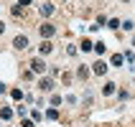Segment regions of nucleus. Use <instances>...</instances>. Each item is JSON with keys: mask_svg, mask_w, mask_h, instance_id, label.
I'll return each mask as SVG.
<instances>
[{"mask_svg": "<svg viewBox=\"0 0 135 127\" xmlns=\"http://www.w3.org/2000/svg\"><path fill=\"white\" fill-rule=\"evenodd\" d=\"M46 69H49V66H46L44 59H33V61H31V71H33V74H44Z\"/></svg>", "mask_w": 135, "mask_h": 127, "instance_id": "nucleus-1", "label": "nucleus"}, {"mask_svg": "<svg viewBox=\"0 0 135 127\" xmlns=\"http://www.w3.org/2000/svg\"><path fill=\"white\" fill-rule=\"evenodd\" d=\"M38 33H41L44 38H51L54 33H56V28H54L51 23H41V26H38Z\"/></svg>", "mask_w": 135, "mask_h": 127, "instance_id": "nucleus-2", "label": "nucleus"}, {"mask_svg": "<svg viewBox=\"0 0 135 127\" xmlns=\"http://www.w3.org/2000/svg\"><path fill=\"white\" fill-rule=\"evenodd\" d=\"M13 46L18 48V51H23V48H28V36H15Z\"/></svg>", "mask_w": 135, "mask_h": 127, "instance_id": "nucleus-3", "label": "nucleus"}, {"mask_svg": "<svg viewBox=\"0 0 135 127\" xmlns=\"http://www.w3.org/2000/svg\"><path fill=\"white\" fill-rule=\"evenodd\" d=\"M38 89L41 92H51L54 89V79H41V82H38Z\"/></svg>", "mask_w": 135, "mask_h": 127, "instance_id": "nucleus-4", "label": "nucleus"}, {"mask_svg": "<svg viewBox=\"0 0 135 127\" xmlns=\"http://www.w3.org/2000/svg\"><path fill=\"white\" fill-rule=\"evenodd\" d=\"M94 74H99V76L107 74V64L105 61H97V64H94Z\"/></svg>", "mask_w": 135, "mask_h": 127, "instance_id": "nucleus-5", "label": "nucleus"}, {"mask_svg": "<svg viewBox=\"0 0 135 127\" xmlns=\"http://www.w3.org/2000/svg\"><path fill=\"white\" fill-rule=\"evenodd\" d=\"M10 117H13V109L3 107V109H0V120H10Z\"/></svg>", "mask_w": 135, "mask_h": 127, "instance_id": "nucleus-6", "label": "nucleus"}, {"mask_svg": "<svg viewBox=\"0 0 135 127\" xmlns=\"http://www.w3.org/2000/svg\"><path fill=\"white\" fill-rule=\"evenodd\" d=\"M38 48H41V53H51V51H54V46L49 43V41H44V43L38 46Z\"/></svg>", "mask_w": 135, "mask_h": 127, "instance_id": "nucleus-7", "label": "nucleus"}, {"mask_svg": "<svg viewBox=\"0 0 135 127\" xmlns=\"http://www.w3.org/2000/svg\"><path fill=\"white\" fill-rule=\"evenodd\" d=\"M51 13H54V5L44 3V5H41V15H51Z\"/></svg>", "mask_w": 135, "mask_h": 127, "instance_id": "nucleus-8", "label": "nucleus"}, {"mask_svg": "<svg viewBox=\"0 0 135 127\" xmlns=\"http://www.w3.org/2000/svg\"><path fill=\"white\" fill-rule=\"evenodd\" d=\"M46 117H49V120H59V109H56V107H51V109L46 112Z\"/></svg>", "mask_w": 135, "mask_h": 127, "instance_id": "nucleus-9", "label": "nucleus"}, {"mask_svg": "<svg viewBox=\"0 0 135 127\" xmlns=\"http://www.w3.org/2000/svg\"><path fill=\"white\" fill-rule=\"evenodd\" d=\"M92 48H94V43H92L89 38H84L82 41V51H92Z\"/></svg>", "mask_w": 135, "mask_h": 127, "instance_id": "nucleus-10", "label": "nucleus"}, {"mask_svg": "<svg viewBox=\"0 0 135 127\" xmlns=\"http://www.w3.org/2000/svg\"><path fill=\"white\" fill-rule=\"evenodd\" d=\"M122 61H125V56H122V53H115L112 56V66H120Z\"/></svg>", "mask_w": 135, "mask_h": 127, "instance_id": "nucleus-11", "label": "nucleus"}, {"mask_svg": "<svg viewBox=\"0 0 135 127\" xmlns=\"http://www.w3.org/2000/svg\"><path fill=\"white\" fill-rule=\"evenodd\" d=\"M115 87H117V84H105V89H102V94H115Z\"/></svg>", "mask_w": 135, "mask_h": 127, "instance_id": "nucleus-12", "label": "nucleus"}, {"mask_svg": "<svg viewBox=\"0 0 135 127\" xmlns=\"http://www.w3.org/2000/svg\"><path fill=\"white\" fill-rule=\"evenodd\" d=\"M87 74H89V71H87L84 66H79V69H76V76H79V79H87Z\"/></svg>", "mask_w": 135, "mask_h": 127, "instance_id": "nucleus-13", "label": "nucleus"}, {"mask_svg": "<svg viewBox=\"0 0 135 127\" xmlns=\"http://www.w3.org/2000/svg\"><path fill=\"white\" fill-rule=\"evenodd\" d=\"M107 26H110V28H112V31H117V28H120V26H122V23H120V21H117V18H112V21L107 23Z\"/></svg>", "mask_w": 135, "mask_h": 127, "instance_id": "nucleus-14", "label": "nucleus"}, {"mask_svg": "<svg viewBox=\"0 0 135 127\" xmlns=\"http://www.w3.org/2000/svg\"><path fill=\"white\" fill-rule=\"evenodd\" d=\"M10 97L13 99H23V92L21 89H10Z\"/></svg>", "mask_w": 135, "mask_h": 127, "instance_id": "nucleus-15", "label": "nucleus"}, {"mask_svg": "<svg viewBox=\"0 0 135 127\" xmlns=\"http://www.w3.org/2000/svg\"><path fill=\"white\" fill-rule=\"evenodd\" d=\"M94 51H97V53H105V43H102V41H99V43H94Z\"/></svg>", "mask_w": 135, "mask_h": 127, "instance_id": "nucleus-16", "label": "nucleus"}, {"mask_svg": "<svg viewBox=\"0 0 135 127\" xmlns=\"http://www.w3.org/2000/svg\"><path fill=\"white\" fill-rule=\"evenodd\" d=\"M122 28H125V31H133L135 23H133V21H125V23H122Z\"/></svg>", "mask_w": 135, "mask_h": 127, "instance_id": "nucleus-17", "label": "nucleus"}, {"mask_svg": "<svg viewBox=\"0 0 135 127\" xmlns=\"http://www.w3.org/2000/svg\"><path fill=\"white\" fill-rule=\"evenodd\" d=\"M21 127H33V122H31V120H23V122H21Z\"/></svg>", "mask_w": 135, "mask_h": 127, "instance_id": "nucleus-18", "label": "nucleus"}, {"mask_svg": "<svg viewBox=\"0 0 135 127\" xmlns=\"http://www.w3.org/2000/svg\"><path fill=\"white\" fill-rule=\"evenodd\" d=\"M28 3H31V0H18V5H21V8H23V5H28Z\"/></svg>", "mask_w": 135, "mask_h": 127, "instance_id": "nucleus-19", "label": "nucleus"}, {"mask_svg": "<svg viewBox=\"0 0 135 127\" xmlns=\"http://www.w3.org/2000/svg\"><path fill=\"white\" fill-rule=\"evenodd\" d=\"M8 89V87H5V84H0V94H3V92H5Z\"/></svg>", "mask_w": 135, "mask_h": 127, "instance_id": "nucleus-20", "label": "nucleus"}, {"mask_svg": "<svg viewBox=\"0 0 135 127\" xmlns=\"http://www.w3.org/2000/svg\"><path fill=\"white\" fill-rule=\"evenodd\" d=\"M3 31H5V23H3V21H0V33H3Z\"/></svg>", "mask_w": 135, "mask_h": 127, "instance_id": "nucleus-21", "label": "nucleus"}, {"mask_svg": "<svg viewBox=\"0 0 135 127\" xmlns=\"http://www.w3.org/2000/svg\"><path fill=\"white\" fill-rule=\"evenodd\" d=\"M133 46H135V38H133Z\"/></svg>", "mask_w": 135, "mask_h": 127, "instance_id": "nucleus-22", "label": "nucleus"}]
</instances>
